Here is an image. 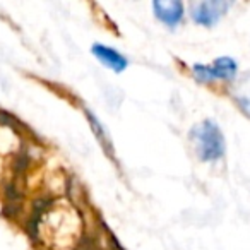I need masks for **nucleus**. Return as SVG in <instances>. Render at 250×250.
Listing matches in <instances>:
<instances>
[{"instance_id": "obj_5", "label": "nucleus", "mask_w": 250, "mask_h": 250, "mask_svg": "<svg viewBox=\"0 0 250 250\" xmlns=\"http://www.w3.org/2000/svg\"><path fill=\"white\" fill-rule=\"evenodd\" d=\"M91 50H93V55L96 57L100 62H103L108 69L115 70V72H122V70H125L127 65H129V60L125 59L120 52H117V50H113V48H108V46L98 45L96 43V45H93Z\"/></svg>"}, {"instance_id": "obj_6", "label": "nucleus", "mask_w": 250, "mask_h": 250, "mask_svg": "<svg viewBox=\"0 0 250 250\" xmlns=\"http://www.w3.org/2000/svg\"><path fill=\"white\" fill-rule=\"evenodd\" d=\"M76 250H101V249H100V245H98V242L94 238H86V236H84L83 242L77 245Z\"/></svg>"}, {"instance_id": "obj_1", "label": "nucleus", "mask_w": 250, "mask_h": 250, "mask_svg": "<svg viewBox=\"0 0 250 250\" xmlns=\"http://www.w3.org/2000/svg\"><path fill=\"white\" fill-rule=\"evenodd\" d=\"M190 141L202 161H218L225 154V137L212 120H206L194 127Z\"/></svg>"}, {"instance_id": "obj_3", "label": "nucleus", "mask_w": 250, "mask_h": 250, "mask_svg": "<svg viewBox=\"0 0 250 250\" xmlns=\"http://www.w3.org/2000/svg\"><path fill=\"white\" fill-rule=\"evenodd\" d=\"M228 2H199L190 7V16L201 26H214L228 11Z\"/></svg>"}, {"instance_id": "obj_2", "label": "nucleus", "mask_w": 250, "mask_h": 250, "mask_svg": "<svg viewBox=\"0 0 250 250\" xmlns=\"http://www.w3.org/2000/svg\"><path fill=\"white\" fill-rule=\"evenodd\" d=\"M194 74L199 83H212L214 79H233L236 74V62L229 57L214 60L212 65H194Z\"/></svg>"}, {"instance_id": "obj_4", "label": "nucleus", "mask_w": 250, "mask_h": 250, "mask_svg": "<svg viewBox=\"0 0 250 250\" xmlns=\"http://www.w3.org/2000/svg\"><path fill=\"white\" fill-rule=\"evenodd\" d=\"M153 12L165 26L168 28H177L184 19V4L182 2H153Z\"/></svg>"}]
</instances>
